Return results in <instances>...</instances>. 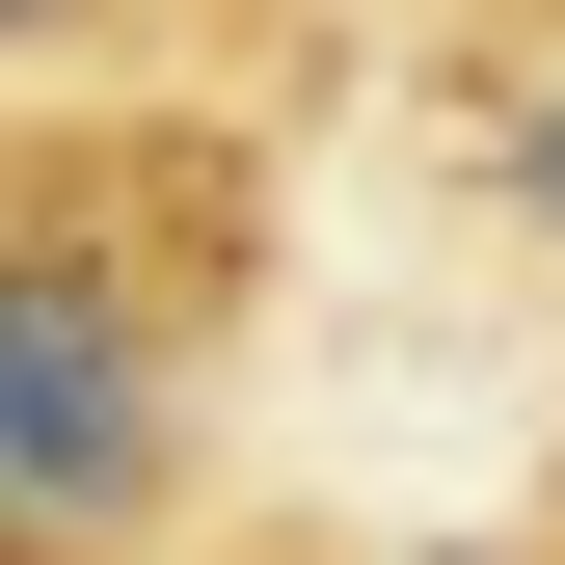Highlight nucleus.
I'll return each instance as SVG.
<instances>
[{"instance_id":"obj_1","label":"nucleus","mask_w":565,"mask_h":565,"mask_svg":"<svg viewBox=\"0 0 565 565\" xmlns=\"http://www.w3.org/2000/svg\"><path fill=\"white\" fill-rule=\"evenodd\" d=\"M189 484V269L108 189H0V565H135Z\"/></svg>"},{"instance_id":"obj_2","label":"nucleus","mask_w":565,"mask_h":565,"mask_svg":"<svg viewBox=\"0 0 565 565\" xmlns=\"http://www.w3.org/2000/svg\"><path fill=\"white\" fill-rule=\"evenodd\" d=\"M54 28H82V0H0V54H54Z\"/></svg>"}]
</instances>
